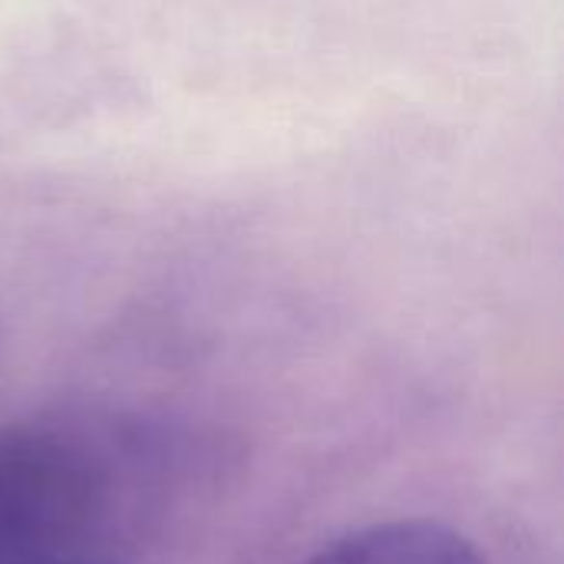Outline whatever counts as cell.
<instances>
[{
	"label": "cell",
	"instance_id": "3",
	"mask_svg": "<svg viewBox=\"0 0 564 564\" xmlns=\"http://www.w3.org/2000/svg\"><path fill=\"white\" fill-rule=\"evenodd\" d=\"M33 564H119V562H99L93 555H79V558H56V562H33Z\"/></svg>",
	"mask_w": 564,
	"mask_h": 564
},
{
	"label": "cell",
	"instance_id": "2",
	"mask_svg": "<svg viewBox=\"0 0 564 564\" xmlns=\"http://www.w3.org/2000/svg\"><path fill=\"white\" fill-rule=\"evenodd\" d=\"M304 564H489L463 532L433 519H390L350 529Z\"/></svg>",
	"mask_w": 564,
	"mask_h": 564
},
{
	"label": "cell",
	"instance_id": "1",
	"mask_svg": "<svg viewBox=\"0 0 564 564\" xmlns=\"http://www.w3.org/2000/svg\"><path fill=\"white\" fill-rule=\"evenodd\" d=\"M149 426L0 423V564L79 558L106 532L122 489L159 476Z\"/></svg>",
	"mask_w": 564,
	"mask_h": 564
}]
</instances>
